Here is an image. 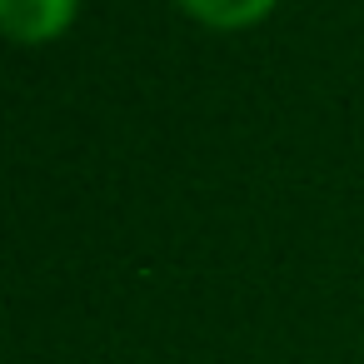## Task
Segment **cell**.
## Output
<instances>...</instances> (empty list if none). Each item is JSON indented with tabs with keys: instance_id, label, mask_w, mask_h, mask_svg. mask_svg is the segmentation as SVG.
Returning <instances> with one entry per match:
<instances>
[{
	"instance_id": "cell-1",
	"label": "cell",
	"mask_w": 364,
	"mask_h": 364,
	"mask_svg": "<svg viewBox=\"0 0 364 364\" xmlns=\"http://www.w3.org/2000/svg\"><path fill=\"white\" fill-rule=\"evenodd\" d=\"M80 11V0H0V36L41 46L55 41Z\"/></svg>"
},
{
	"instance_id": "cell-2",
	"label": "cell",
	"mask_w": 364,
	"mask_h": 364,
	"mask_svg": "<svg viewBox=\"0 0 364 364\" xmlns=\"http://www.w3.org/2000/svg\"><path fill=\"white\" fill-rule=\"evenodd\" d=\"M180 6L215 31H240V26H255L274 0H180Z\"/></svg>"
}]
</instances>
